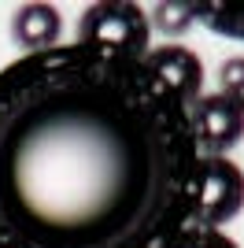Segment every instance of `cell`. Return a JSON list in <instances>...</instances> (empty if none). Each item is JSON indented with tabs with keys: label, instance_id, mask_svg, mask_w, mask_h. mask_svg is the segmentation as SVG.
<instances>
[{
	"label": "cell",
	"instance_id": "cell-1",
	"mask_svg": "<svg viewBox=\"0 0 244 248\" xmlns=\"http://www.w3.org/2000/svg\"><path fill=\"white\" fill-rule=\"evenodd\" d=\"M203 152L141 60L56 45L0 71V248H174Z\"/></svg>",
	"mask_w": 244,
	"mask_h": 248
},
{
	"label": "cell",
	"instance_id": "cell-2",
	"mask_svg": "<svg viewBox=\"0 0 244 248\" xmlns=\"http://www.w3.org/2000/svg\"><path fill=\"white\" fill-rule=\"evenodd\" d=\"M89 52L104 56H122V60H144L152 48V22L141 4L126 0H100L89 4L78 19V41Z\"/></svg>",
	"mask_w": 244,
	"mask_h": 248
},
{
	"label": "cell",
	"instance_id": "cell-3",
	"mask_svg": "<svg viewBox=\"0 0 244 248\" xmlns=\"http://www.w3.org/2000/svg\"><path fill=\"white\" fill-rule=\"evenodd\" d=\"M244 207V170L229 155H203L196 189V230H222Z\"/></svg>",
	"mask_w": 244,
	"mask_h": 248
},
{
	"label": "cell",
	"instance_id": "cell-4",
	"mask_svg": "<svg viewBox=\"0 0 244 248\" xmlns=\"http://www.w3.org/2000/svg\"><path fill=\"white\" fill-rule=\"evenodd\" d=\"M196 145L203 155H226L244 137V96L237 93H203L189 104Z\"/></svg>",
	"mask_w": 244,
	"mask_h": 248
},
{
	"label": "cell",
	"instance_id": "cell-5",
	"mask_svg": "<svg viewBox=\"0 0 244 248\" xmlns=\"http://www.w3.org/2000/svg\"><path fill=\"white\" fill-rule=\"evenodd\" d=\"M141 63L152 71L155 82H163L185 108L203 96V63H200V56H196L193 48L167 41V45H159V48H148Z\"/></svg>",
	"mask_w": 244,
	"mask_h": 248
},
{
	"label": "cell",
	"instance_id": "cell-6",
	"mask_svg": "<svg viewBox=\"0 0 244 248\" xmlns=\"http://www.w3.org/2000/svg\"><path fill=\"white\" fill-rule=\"evenodd\" d=\"M63 37V15L56 4H22L11 11V41L26 52H48Z\"/></svg>",
	"mask_w": 244,
	"mask_h": 248
},
{
	"label": "cell",
	"instance_id": "cell-7",
	"mask_svg": "<svg viewBox=\"0 0 244 248\" xmlns=\"http://www.w3.org/2000/svg\"><path fill=\"white\" fill-rule=\"evenodd\" d=\"M193 11L211 33L229 37V41H244V8H237V4H193Z\"/></svg>",
	"mask_w": 244,
	"mask_h": 248
},
{
	"label": "cell",
	"instance_id": "cell-8",
	"mask_svg": "<svg viewBox=\"0 0 244 248\" xmlns=\"http://www.w3.org/2000/svg\"><path fill=\"white\" fill-rule=\"evenodd\" d=\"M148 22H152V30H159L163 37H182L196 22V11H193V4H155V8L148 11Z\"/></svg>",
	"mask_w": 244,
	"mask_h": 248
},
{
	"label": "cell",
	"instance_id": "cell-9",
	"mask_svg": "<svg viewBox=\"0 0 244 248\" xmlns=\"http://www.w3.org/2000/svg\"><path fill=\"white\" fill-rule=\"evenodd\" d=\"M174 248H241V245L222 230H189Z\"/></svg>",
	"mask_w": 244,
	"mask_h": 248
},
{
	"label": "cell",
	"instance_id": "cell-10",
	"mask_svg": "<svg viewBox=\"0 0 244 248\" xmlns=\"http://www.w3.org/2000/svg\"><path fill=\"white\" fill-rule=\"evenodd\" d=\"M218 93H237L244 96V56H233L218 67Z\"/></svg>",
	"mask_w": 244,
	"mask_h": 248
}]
</instances>
